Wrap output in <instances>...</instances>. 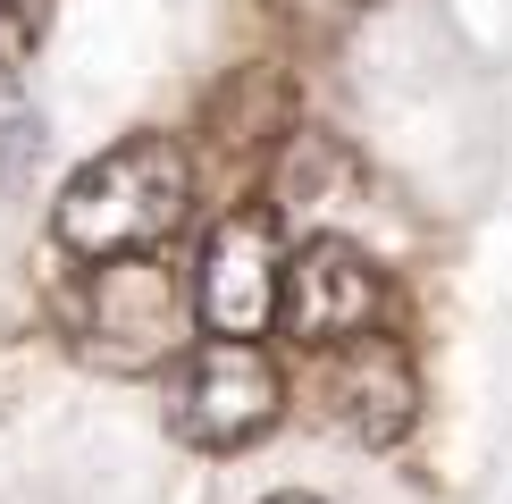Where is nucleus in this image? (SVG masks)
<instances>
[{"instance_id": "nucleus-4", "label": "nucleus", "mask_w": 512, "mask_h": 504, "mask_svg": "<svg viewBox=\"0 0 512 504\" xmlns=\"http://www.w3.org/2000/svg\"><path fill=\"white\" fill-rule=\"evenodd\" d=\"M378 303H387V278H378L370 252L345 244V236H311L286 261L277 320H286V336H303V345H353V336H370Z\"/></svg>"}, {"instance_id": "nucleus-2", "label": "nucleus", "mask_w": 512, "mask_h": 504, "mask_svg": "<svg viewBox=\"0 0 512 504\" xmlns=\"http://www.w3.org/2000/svg\"><path fill=\"white\" fill-rule=\"evenodd\" d=\"M277 412H286V378H277V362L252 336H210V345H194L185 370H177V387H168L177 437L185 446H210V454H236L252 437H269Z\"/></svg>"}, {"instance_id": "nucleus-5", "label": "nucleus", "mask_w": 512, "mask_h": 504, "mask_svg": "<svg viewBox=\"0 0 512 504\" xmlns=\"http://www.w3.org/2000/svg\"><path fill=\"white\" fill-rule=\"evenodd\" d=\"M286 303V261H277V227L269 210L227 219L202 252V320L219 336H261Z\"/></svg>"}, {"instance_id": "nucleus-3", "label": "nucleus", "mask_w": 512, "mask_h": 504, "mask_svg": "<svg viewBox=\"0 0 512 504\" xmlns=\"http://www.w3.org/2000/svg\"><path fill=\"white\" fill-rule=\"evenodd\" d=\"M84 336L110 370H152L185 336V278L152 252H118L84 286Z\"/></svg>"}, {"instance_id": "nucleus-1", "label": "nucleus", "mask_w": 512, "mask_h": 504, "mask_svg": "<svg viewBox=\"0 0 512 504\" xmlns=\"http://www.w3.org/2000/svg\"><path fill=\"white\" fill-rule=\"evenodd\" d=\"M194 202V160L168 135H126L118 152L84 160L59 194V244L84 261H118V252H152L185 227Z\"/></svg>"}, {"instance_id": "nucleus-8", "label": "nucleus", "mask_w": 512, "mask_h": 504, "mask_svg": "<svg viewBox=\"0 0 512 504\" xmlns=\"http://www.w3.org/2000/svg\"><path fill=\"white\" fill-rule=\"evenodd\" d=\"M26 9H34V0H0V17H26Z\"/></svg>"}, {"instance_id": "nucleus-9", "label": "nucleus", "mask_w": 512, "mask_h": 504, "mask_svg": "<svg viewBox=\"0 0 512 504\" xmlns=\"http://www.w3.org/2000/svg\"><path fill=\"white\" fill-rule=\"evenodd\" d=\"M269 504H319V496H269Z\"/></svg>"}, {"instance_id": "nucleus-7", "label": "nucleus", "mask_w": 512, "mask_h": 504, "mask_svg": "<svg viewBox=\"0 0 512 504\" xmlns=\"http://www.w3.org/2000/svg\"><path fill=\"white\" fill-rule=\"evenodd\" d=\"M277 9H286L303 34H336V26H345V17L361 9V0H277Z\"/></svg>"}, {"instance_id": "nucleus-6", "label": "nucleus", "mask_w": 512, "mask_h": 504, "mask_svg": "<svg viewBox=\"0 0 512 504\" xmlns=\"http://www.w3.org/2000/svg\"><path fill=\"white\" fill-rule=\"evenodd\" d=\"M328 404H336V420H345L353 437H370V446H387V437L412 429L420 387H412V362H403L395 336H353V345L336 353V370H328Z\"/></svg>"}]
</instances>
